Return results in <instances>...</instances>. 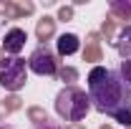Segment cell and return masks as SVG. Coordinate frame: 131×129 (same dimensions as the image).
I'll return each instance as SVG.
<instances>
[{
	"label": "cell",
	"mask_w": 131,
	"mask_h": 129,
	"mask_svg": "<svg viewBox=\"0 0 131 129\" xmlns=\"http://www.w3.org/2000/svg\"><path fill=\"white\" fill-rule=\"evenodd\" d=\"M88 99H91V106H96L101 114H114L121 106H129L131 89L121 81L118 71L93 66L88 73Z\"/></svg>",
	"instance_id": "6da1fadb"
},
{
	"label": "cell",
	"mask_w": 131,
	"mask_h": 129,
	"mask_svg": "<svg viewBox=\"0 0 131 129\" xmlns=\"http://www.w3.org/2000/svg\"><path fill=\"white\" fill-rule=\"evenodd\" d=\"M91 109V99L86 91H81L78 86H66L63 91H58L56 96V112L61 119L78 124L81 119H86V114Z\"/></svg>",
	"instance_id": "7a4b0ae2"
},
{
	"label": "cell",
	"mask_w": 131,
	"mask_h": 129,
	"mask_svg": "<svg viewBox=\"0 0 131 129\" xmlns=\"http://www.w3.org/2000/svg\"><path fill=\"white\" fill-rule=\"evenodd\" d=\"M28 81V71H25V61L10 56V58H3L0 61V86L5 91H18L23 89Z\"/></svg>",
	"instance_id": "3957f363"
},
{
	"label": "cell",
	"mask_w": 131,
	"mask_h": 129,
	"mask_svg": "<svg viewBox=\"0 0 131 129\" xmlns=\"http://www.w3.org/2000/svg\"><path fill=\"white\" fill-rule=\"evenodd\" d=\"M28 68H30L33 73H38V76H56V73H58V58H56V53L43 43V46H38V48L30 53Z\"/></svg>",
	"instance_id": "277c9868"
},
{
	"label": "cell",
	"mask_w": 131,
	"mask_h": 129,
	"mask_svg": "<svg viewBox=\"0 0 131 129\" xmlns=\"http://www.w3.org/2000/svg\"><path fill=\"white\" fill-rule=\"evenodd\" d=\"M25 41H28V35L23 28H10V31L5 33V41H3V51L5 53H10V56H18L23 46H25Z\"/></svg>",
	"instance_id": "5b68a950"
},
{
	"label": "cell",
	"mask_w": 131,
	"mask_h": 129,
	"mask_svg": "<svg viewBox=\"0 0 131 129\" xmlns=\"http://www.w3.org/2000/svg\"><path fill=\"white\" fill-rule=\"evenodd\" d=\"M33 3H0V13H5V18H10V20H18V18L23 15H30L33 13Z\"/></svg>",
	"instance_id": "8992f818"
},
{
	"label": "cell",
	"mask_w": 131,
	"mask_h": 129,
	"mask_svg": "<svg viewBox=\"0 0 131 129\" xmlns=\"http://www.w3.org/2000/svg\"><path fill=\"white\" fill-rule=\"evenodd\" d=\"M101 35L98 33H88V43H86V48H83V61H88V63H96L101 61L103 56H101V41H98Z\"/></svg>",
	"instance_id": "52a82bcc"
},
{
	"label": "cell",
	"mask_w": 131,
	"mask_h": 129,
	"mask_svg": "<svg viewBox=\"0 0 131 129\" xmlns=\"http://www.w3.org/2000/svg\"><path fill=\"white\" fill-rule=\"evenodd\" d=\"M78 46H81V43H78V35H73V33H63V35L58 38V46H56V48H58L61 56H71V53L78 51Z\"/></svg>",
	"instance_id": "ba28073f"
},
{
	"label": "cell",
	"mask_w": 131,
	"mask_h": 129,
	"mask_svg": "<svg viewBox=\"0 0 131 129\" xmlns=\"http://www.w3.org/2000/svg\"><path fill=\"white\" fill-rule=\"evenodd\" d=\"M53 33H56V20L48 18V15H43L40 20H38V25H35V35H38V41H43V43H46Z\"/></svg>",
	"instance_id": "9c48e42d"
},
{
	"label": "cell",
	"mask_w": 131,
	"mask_h": 129,
	"mask_svg": "<svg viewBox=\"0 0 131 129\" xmlns=\"http://www.w3.org/2000/svg\"><path fill=\"white\" fill-rule=\"evenodd\" d=\"M116 48L124 58H131V25H124V31L118 33V41H116Z\"/></svg>",
	"instance_id": "30bf717a"
},
{
	"label": "cell",
	"mask_w": 131,
	"mask_h": 129,
	"mask_svg": "<svg viewBox=\"0 0 131 129\" xmlns=\"http://www.w3.org/2000/svg\"><path fill=\"white\" fill-rule=\"evenodd\" d=\"M111 15L121 20H131V0H114L111 3Z\"/></svg>",
	"instance_id": "8fae6325"
},
{
	"label": "cell",
	"mask_w": 131,
	"mask_h": 129,
	"mask_svg": "<svg viewBox=\"0 0 131 129\" xmlns=\"http://www.w3.org/2000/svg\"><path fill=\"white\" fill-rule=\"evenodd\" d=\"M23 106V101L13 94V96H5V99H0V119H5L8 114H13V112H18Z\"/></svg>",
	"instance_id": "7c38bea8"
},
{
	"label": "cell",
	"mask_w": 131,
	"mask_h": 129,
	"mask_svg": "<svg viewBox=\"0 0 131 129\" xmlns=\"http://www.w3.org/2000/svg\"><path fill=\"white\" fill-rule=\"evenodd\" d=\"M61 81H66L68 86H73V81H78V71L71 68V66H58V73H56Z\"/></svg>",
	"instance_id": "4fadbf2b"
},
{
	"label": "cell",
	"mask_w": 131,
	"mask_h": 129,
	"mask_svg": "<svg viewBox=\"0 0 131 129\" xmlns=\"http://www.w3.org/2000/svg\"><path fill=\"white\" fill-rule=\"evenodd\" d=\"M111 116H114L116 122H121L126 129H131V106H121V109H116Z\"/></svg>",
	"instance_id": "5bb4252c"
},
{
	"label": "cell",
	"mask_w": 131,
	"mask_h": 129,
	"mask_svg": "<svg viewBox=\"0 0 131 129\" xmlns=\"http://www.w3.org/2000/svg\"><path fill=\"white\" fill-rule=\"evenodd\" d=\"M28 116H30V122H35V127H38V124L50 122L48 114H46V109H40V106H30V109H28Z\"/></svg>",
	"instance_id": "9a60e30c"
},
{
	"label": "cell",
	"mask_w": 131,
	"mask_h": 129,
	"mask_svg": "<svg viewBox=\"0 0 131 129\" xmlns=\"http://www.w3.org/2000/svg\"><path fill=\"white\" fill-rule=\"evenodd\" d=\"M118 76H121V81L131 89V58H124V61L118 63Z\"/></svg>",
	"instance_id": "2e32d148"
},
{
	"label": "cell",
	"mask_w": 131,
	"mask_h": 129,
	"mask_svg": "<svg viewBox=\"0 0 131 129\" xmlns=\"http://www.w3.org/2000/svg\"><path fill=\"white\" fill-rule=\"evenodd\" d=\"M116 23H118V20H114V18H106V20H103V28H101V33H103V38H106V41H111V38H114V28H116Z\"/></svg>",
	"instance_id": "e0dca14e"
},
{
	"label": "cell",
	"mask_w": 131,
	"mask_h": 129,
	"mask_svg": "<svg viewBox=\"0 0 131 129\" xmlns=\"http://www.w3.org/2000/svg\"><path fill=\"white\" fill-rule=\"evenodd\" d=\"M71 15H73V8H68V5H63V8L58 10V18H61V20H71Z\"/></svg>",
	"instance_id": "ac0fdd59"
},
{
	"label": "cell",
	"mask_w": 131,
	"mask_h": 129,
	"mask_svg": "<svg viewBox=\"0 0 131 129\" xmlns=\"http://www.w3.org/2000/svg\"><path fill=\"white\" fill-rule=\"evenodd\" d=\"M35 129H68V127H58V124H50V122H46V124H38Z\"/></svg>",
	"instance_id": "d6986e66"
},
{
	"label": "cell",
	"mask_w": 131,
	"mask_h": 129,
	"mask_svg": "<svg viewBox=\"0 0 131 129\" xmlns=\"http://www.w3.org/2000/svg\"><path fill=\"white\" fill-rule=\"evenodd\" d=\"M68 129H86V127H83L81 122H78V124H71V127H68Z\"/></svg>",
	"instance_id": "ffe728a7"
},
{
	"label": "cell",
	"mask_w": 131,
	"mask_h": 129,
	"mask_svg": "<svg viewBox=\"0 0 131 129\" xmlns=\"http://www.w3.org/2000/svg\"><path fill=\"white\" fill-rule=\"evenodd\" d=\"M0 129H13V127H8V124H0Z\"/></svg>",
	"instance_id": "44dd1931"
},
{
	"label": "cell",
	"mask_w": 131,
	"mask_h": 129,
	"mask_svg": "<svg viewBox=\"0 0 131 129\" xmlns=\"http://www.w3.org/2000/svg\"><path fill=\"white\" fill-rule=\"evenodd\" d=\"M101 129H111V127H108V124H103V127H101Z\"/></svg>",
	"instance_id": "7402d4cb"
},
{
	"label": "cell",
	"mask_w": 131,
	"mask_h": 129,
	"mask_svg": "<svg viewBox=\"0 0 131 129\" xmlns=\"http://www.w3.org/2000/svg\"><path fill=\"white\" fill-rule=\"evenodd\" d=\"M0 61H3V48H0Z\"/></svg>",
	"instance_id": "603a6c76"
},
{
	"label": "cell",
	"mask_w": 131,
	"mask_h": 129,
	"mask_svg": "<svg viewBox=\"0 0 131 129\" xmlns=\"http://www.w3.org/2000/svg\"><path fill=\"white\" fill-rule=\"evenodd\" d=\"M129 106H131V101H129Z\"/></svg>",
	"instance_id": "cb8c5ba5"
}]
</instances>
